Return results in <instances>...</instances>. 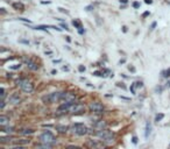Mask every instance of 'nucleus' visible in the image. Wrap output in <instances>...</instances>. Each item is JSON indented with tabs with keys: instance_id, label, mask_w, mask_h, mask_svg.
<instances>
[{
	"instance_id": "f257e3e1",
	"label": "nucleus",
	"mask_w": 170,
	"mask_h": 149,
	"mask_svg": "<svg viewBox=\"0 0 170 149\" xmlns=\"http://www.w3.org/2000/svg\"><path fill=\"white\" fill-rule=\"evenodd\" d=\"M64 95H65V92H52V93H49L48 96H44V97H42V100H43L46 104L58 103V101L63 100V98H64Z\"/></svg>"
},
{
	"instance_id": "f03ea898",
	"label": "nucleus",
	"mask_w": 170,
	"mask_h": 149,
	"mask_svg": "<svg viewBox=\"0 0 170 149\" xmlns=\"http://www.w3.org/2000/svg\"><path fill=\"white\" fill-rule=\"evenodd\" d=\"M16 85L21 87V90L26 93H32L33 90H34V85L31 80H28V79H19L16 82Z\"/></svg>"
},
{
	"instance_id": "7ed1b4c3",
	"label": "nucleus",
	"mask_w": 170,
	"mask_h": 149,
	"mask_svg": "<svg viewBox=\"0 0 170 149\" xmlns=\"http://www.w3.org/2000/svg\"><path fill=\"white\" fill-rule=\"evenodd\" d=\"M71 132L76 135H85V134H88L89 133V129L88 127L85 126L84 124H75L70 127Z\"/></svg>"
},
{
	"instance_id": "20e7f679",
	"label": "nucleus",
	"mask_w": 170,
	"mask_h": 149,
	"mask_svg": "<svg viewBox=\"0 0 170 149\" xmlns=\"http://www.w3.org/2000/svg\"><path fill=\"white\" fill-rule=\"evenodd\" d=\"M40 142L49 144V146H52V144L56 143V139H55V136L50 132H44V133H42L40 135Z\"/></svg>"
},
{
	"instance_id": "39448f33",
	"label": "nucleus",
	"mask_w": 170,
	"mask_h": 149,
	"mask_svg": "<svg viewBox=\"0 0 170 149\" xmlns=\"http://www.w3.org/2000/svg\"><path fill=\"white\" fill-rule=\"evenodd\" d=\"M96 134H97V136H99L100 139H103L104 142H105L106 140L111 139V137H114V134H113V132H111V131H108V129H106V128L98 131Z\"/></svg>"
},
{
	"instance_id": "423d86ee",
	"label": "nucleus",
	"mask_w": 170,
	"mask_h": 149,
	"mask_svg": "<svg viewBox=\"0 0 170 149\" xmlns=\"http://www.w3.org/2000/svg\"><path fill=\"white\" fill-rule=\"evenodd\" d=\"M68 112H70V113H72V114L83 113V112H85V106L82 105V104H75V103H73V104L71 105V107L69 108Z\"/></svg>"
},
{
	"instance_id": "0eeeda50",
	"label": "nucleus",
	"mask_w": 170,
	"mask_h": 149,
	"mask_svg": "<svg viewBox=\"0 0 170 149\" xmlns=\"http://www.w3.org/2000/svg\"><path fill=\"white\" fill-rule=\"evenodd\" d=\"M89 107H90L91 112L97 113V114H100V113L104 112V105L100 104V103H97V101H96V103H91Z\"/></svg>"
},
{
	"instance_id": "6e6552de",
	"label": "nucleus",
	"mask_w": 170,
	"mask_h": 149,
	"mask_svg": "<svg viewBox=\"0 0 170 149\" xmlns=\"http://www.w3.org/2000/svg\"><path fill=\"white\" fill-rule=\"evenodd\" d=\"M103 140L101 141H98V140H88L86 141V146L90 148V149H100L103 148Z\"/></svg>"
},
{
	"instance_id": "1a4fd4ad",
	"label": "nucleus",
	"mask_w": 170,
	"mask_h": 149,
	"mask_svg": "<svg viewBox=\"0 0 170 149\" xmlns=\"http://www.w3.org/2000/svg\"><path fill=\"white\" fill-rule=\"evenodd\" d=\"M23 63L29 68L31 70H33V71H35V70H39V64L36 63V62H34L33 59H31V58H27V57H24L23 58Z\"/></svg>"
},
{
	"instance_id": "9d476101",
	"label": "nucleus",
	"mask_w": 170,
	"mask_h": 149,
	"mask_svg": "<svg viewBox=\"0 0 170 149\" xmlns=\"http://www.w3.org/2000/svg\"><path fill=\"white\" fill-rule=\"evenodd\" d=\"M72 104H73L72 101H65V103H63V104L58 107V111H60V112H62V111H69V108L71 107Z\"/></svg>"
},
{
	"instance_id": "9b49d317",
	"label": "nucleus",
	"mask_w": 170,
	"mask_h": 149,
	"mask_svg": "<svg viewBox=\"0 0 170 149\" xmlns=\"http://www.w3.org/2000/svg\"><path fill=\"white\" fill-rule=\"evenodd\" d=\"M106 126H107V124H106L104 120H99V121H97V122L95 124V128H96L97 131L104 129V128H106Z\"/></svg>"
},
{
	"instance_id": "f8f14e48",
	"label": "nucleus",
	"mask_w": 170,
	"mask_h": 149,
	"mask_svg": "<svg viewBox=\"0 0 170 149\" xmlns=\"http://www.w3.org/2000/svg\"><path fill=\"white\" fill-rule=\"evenodd\" d=\"M75 99H76V96L72 95V93H68V92H65L64 98H63V100H65V101H72V103H73Z\"/></svg>"
},
{
	"instance_id": "ddd939ff",
	"label": "nucleus",
	"mask_w": 170,
	"mask_h": 149,
	"mask_svg": "<svg viewBox=\"0 0 170 149\" xmlns=\"http://www.w3.org/2000/svg\"><path fill=\"white\" fill-rule=\"evenodd\" d=\"M10 121V118L8 116H5V115H1L0 116V125H1L3 127H5Z\"/></svg>"
},
{
	"instance_id": "4468645a",
	"label": "nucleus",
	"mask_w": 170,
	"mask_h": 149,
	"mask_svg": "<svg viewBox=\"0 0 170 149\" xmlns=\"http://www.w3.org/2000/svg\"><path fill=\"white\" fill-rule=\"evenodd\" d=\"M150 133H152V125H150V122H147V124H146V131H145V136H146V139L149 137Z\"/></svg>"
},
{
	"instance_id": "2eb2a0df",
	"label": "nucleus",
	"mask_w": 170,
	"mask_h": 149,
	"mask_svg": "<svg viewBox=\"0 0 170 149\" xmlns=\"http://www.w3.org/2000/svg\"><path fill=\"white\" fill-rule=\"evenodd\" d=\"M68 129H69V127H67L64 125H57L56 126V131H58L60 133H67Z\"/></svg>"
},
{
	"instance_id": "dca6fc26",
	"label": "nucleus",
	"mask_w": 170,
	"mask_h": 149,
	"mask_svg": "<svg viewBox=\"0 0 170 149\" xmlns=\"http://www.w3.org/2000/svg\"><path fill=\"white\" fill-rule=\"evenodd\" d=\"M10 101H11L12 104H19V103L21 101V98H20L19 96H16V95H13V96L10 98Z\"/></svg>"
},
{
	"instance_id": "f3484780",
	"label": "nucleus",
	"mask_w": 170,
	"mask_h": 149,
	"mask_svg": "<svg viewBox=\"0 0 170 149\" xmlns=\"http://www.w3.org/2000/svg\"><path fill=\"white\" fill-rule=\"evenodd\" d=\"M72 23H73V26H75L77 29H79V33H83V31H82L83 26H82V22H80L79 20H73V21H72Z\"/></svg>"
},
{
	"instance_id": "a211bd4d",
	"label": "nucleus",
	"mask_w": 170,
	"mask_h": 149,
	"mask_svg": "<svg viewBox=\"0 0 170 149\" xmlns=\"http://www.w3.org/2000/svg\"><path fill=\"white\" fill-rule=\"evenodd\" d=\"M35 149H51V146L46 144V143H40L35 147Z\"/></svg>"
},
{
	"instance_id": "6ab92c4d",
	"label": "nucleus",
	"mask_w": 170,
	"mask_h": 149,
	"mask_svg": "<svg viewBox=\"0 0 170 149\" xmlns=\"http://www.w3.org/2000/svg\"><path fill=\"white\" fill-rule=\"evenodd\" d=\"M163 118H164V114H162V113L156 114V116H155V121H156V122H158V121H161V120H162Z\"/></svg>"
},
{
	"instance_id": "aec40b11",
	"label": "nucleus",
	"mask_w": 170,
	"mask_h": 149,
	"mask_svg": "<svg viewBox=\"0 0 170 149\" xmlns=\"http://www.w3.org/2000/svg\"><path fill=\"white\" fill-rule=\"evenodd\" d=\"M16 143H19V144H27V143H29L31 141L29 140H26V139H21V140H19V141H15Z\"/></svg>"
},
{
	"instance_id": "412c9836",
	"label": "nucleus",
	"mask_w": 170,
	"mask_h": 149,
	"mask_svg": "<svg viewBox=\"0 0 170 149\" xmlns=\"http://www.w3.org/2000/svg\"><path fill=\"white\" fill-rule=\"evenodd\" d=\"M163 73H164V75H163V76H164V77H165V78H169V77H170V68H169V69H168V70H167V71H164V72H163Z\"/></svg>"
},
{
	"instance_id": "4be33fe9",
	"label": "nucleus",
	"mask_w": 170,
	"mask_h": 149,
	"mask_svg": "<svg viewBox=\"0 0 170 149\" xmlns=\"http://www.w3.org/2000/svg\"><path fill=\"white\" fill-rule=\"evenodd\" d=\"M35 131H33V129H27V131H24V132H22V134H33Z\"/></svg>"
},
{
	"instance_id": "5701e85b",
	"label": "nucleus",
	"mask_w": 170,
	"mask_h": 149,
	"mask_svg": "<svg viewBox=\"0 0 170 149\" xmlns=\"http://www.w3.org/2000/svg\"><path fill=\"white\" fill-rule=\"evenodd\" d=\"M135 86L136 87H142L143 84H142V82H137V83H135Z\"/></svg>"
},
{
	"instance_id": "b1692460",
	"label": "nucleus",
	"mask_w": 170,
	"mask_h": 149,
	"mask_svg": "<svg viewBox=\"0 0 170 149\" xmlns=\"http://www.w3.org/2000/svg\"><path fill=\"white\" fill-rule=\"evenodd\" d=\"M4 98H5V88L1 87V99L4 100Z\"/></svg>"
},
{
	"instance_id": "393cba45",
	"label": "nucleus",
	"mask_w": 170,
	"mask_h": 149,
	"mask_svg": "<svg viewBox=\"0 0 170 149\" xmlns=\"http://www.w3.org/2000/svg\"><path fill=\"white\" fill-rule=\"evenodd\" d=\"M13 149H26L24 147H21V146H16V147H14Z\"/></svg>"
},
{
	"instance_id": "a878e982",
	"label": "nucleus",
	"mask_w": 170,
	"mask_h": 149,
	"mask_svg": "<svg viewBox=\"0 0 170 149\" xmlns=\"http://www.w3.org/2000/svg\"><path fill=\"white\" fill-rule=\"evenodd\" d=\"M61 26H62L63 28H65V29H67V31H69V28H68V26H67V24H64V23H62Z\"/></svg>"
},
{
	"instance_id": "bb28decb",
	"label": "nucleus",
	"mask_w": 170,
	"mask_h": 149,
	"mask_svg": "<svg viewBox=\"0 0 170 149\" xmlns=\"http://www.w3.org/2000/svg\"><path fill=\"white\" fill-rule=\"evenodd\" d=\"M79 71H85V68H84L83 65H80V67H79Z\"/></svg>"
},
{
	"instance_id": "cd10ccee",
	"label": "nucleus",
	"mask_w": 170,
	"mask_h": 149,
	"mask_svg": "<svg viewBox=\"0 0 170 149\" xmlns=\"http://www.w3.org/2000/svg\"><path fill=\"white\" fill-rule=\"evenodd\" d=\"M137 142V139H136V136H133V143H136Z\"/></svg>"
},
{
	"instance_id": "c85d7f7f",
	"label": "nucleus",
	"mask_w": 170,
	"mask_h": 149,
	"mask_svg": "<svg viewBox=\"0 0 170 149\" xmlns=\"http://www.w3.org/2000/svg\"><path fill=\"white\" fill-rule=\"evenodd\" d=\"M67 149H80V148H78V147H68Z\"/></svg>"
},
{
	"instance_id": "c756f323",
	"label": "nucleus",
	"mask_w": 170,
	"mask_h": 149,
	"mask_svg": "<svg viewBox=\"0 0 170 149\" xmlns=\"http://www.w3.org/2000/svg\"><path fill=\"white\" fill-rule=\"evenodd\" d=\"M0 107H1V110H3L4 107H5V101H4V100L1 101V106H0Z\"/></svg>"
},
{
	"instance_id": "7c9ffc66",
	"label": "nucleus",
	"mask_w": 170,
	"mask_h": 149,
	"mask_svg": "<svg viewBox=\"0 0 170 149\" xmlns=\"http://www.w3.org/2000/svg\"><path fill=\"white\" fill-rule=\"evenodd\" d=\"M95 75H96V76H103V75H101L99 71H96V72H95Z\"/></svg>"
},
{
	"instance_id": "2f4dec72",
	"label": "nucleus",
	"mask_w": 170,
	"mask_h": 149,
	"mask_svg": "<svg viewBox=\"0 0 170 149\" xmlns=\"http://www.w3.org/2000/svg\"><path fill=\"white\" fill-rule=\"evenodd\" d=\"M133 6H134L135 8H137V7H139V4H137V3H134V4H133Z\"/></svg>"
},
{
	"instance_id": "473e14b6",
	"label": "nucleus",
	"mask_w": 170,
	"mask_h": 149,
	"mask_svg": "<svg viewBox=\"0 0 170 149\" xmlns=\"http://www.w3.org/2000/svg\"><path fill=\"white\" fill-rule=\"evenodd\" d=\"M155 26H156V23H155V22H154V23H153V24H152V28H150V29H152V31H153V29H154V27H155Z\"/></svg>"
},
{
	"instance_id": "72a5a7b5",
	"label": "nucleus",
	"mask_w": 170,
	"mask_h": 149,
	"mask_svg": "<svg viewBox=\"0 0 170 149\" xmlns=\"http://www.w3.org/2000/svg\"><path fill=\"white\" fill-rule=\"evenodd\" d=\"M146 3L147 4H152V0H146Z\"/></svg>"
},
{
	"instance_id": "f704fd0d",
	"label": "nucleus",
	"mask_w": 170,
	"mask_h": 149,
	"mask_svg": "<svg viewBox=\"0 0 170 149\" xmlns=\"http://www.w3.org/2000/svg\"><path fill=\"white\" fill-rule=\"evenodd\" d=\"M168 86H169V87H170V82H169V85H168Z\"/></svg>"
},
{
	"instance_id": "c9c22d12",
	"label": "nucleus",
	"mask_w": 170,
	"mask_h": 149,
	"mask_svg": "<svg viewBox=\"0 0 170 149\" xmlns=\"http://www.w3.org/2000/svg\"><path fill=\"white\" fill-rule=\"evenodd\" d=\"M100 149H105V148H100Z\"/></svg>"
}]
</instances>
